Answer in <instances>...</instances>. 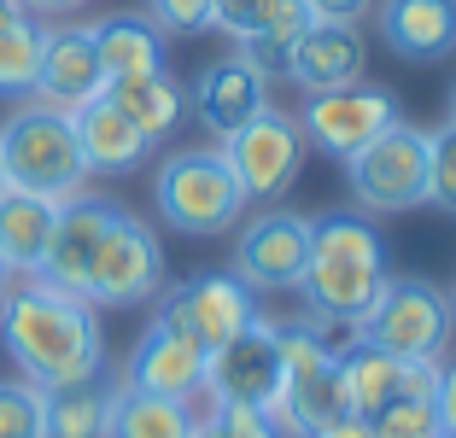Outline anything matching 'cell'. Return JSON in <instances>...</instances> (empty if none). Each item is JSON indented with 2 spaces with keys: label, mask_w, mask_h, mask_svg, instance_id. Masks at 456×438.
<instances>
[{
  "label": "cell",
  "mask_w": 456,
  "mask_h": 438,
  "mask_svg": "<svg viewBox=\"0 0 456 438\" xmlns=\"http://www.w3.org/2000/svg\"><path fill=\"white\" fill-rule=\"evenodd\" d=\"M94 310L100 304L88 298H70L36 275H18L0 292V345L41 392L88 385L106 374V328Z\"/></svg>",
  "instance_id": "obj_1"
},
{
  "label": "cell",
  "mask_w": 456,
  "mask_h": 438,
  "mask_svg": "<svg viewBox=\"0 0 456 438\" xmlns=\"http://www.w3.org/2000/svg\"><path fill=\"white\" fill-rule=\"evenodd\" d=\"M387 275H392L387 246H380L369 216H351V211L310 216V257H305V280H298L310 316L362 321V310L375 304Z\"/></svg>",
  "instance_id": "obj_2"
},
{
  "label": "cell",
  "mask_w": 456,
  "mask_h": 438,
  "mask_svg": "<svg viewBox=\"0 0 456 438\" xmlns=\"http://www.w3.org/2000/svg\"><path fill=\"white\" fill-rule=\"evenodd\" d=\"M0 175H6V187L36 193V199H53V205L77 199L88 187V164H82L70 111L24 100L0 123Z\"/></svg>",
  "instance_id": "obj_3"
},
{
  "label": "cell",
  "mask_w": 456,
  "mask_h": 438,
  "mask_svg": "<svg viewBox=\"0 0 456 438\" xmlns=\"http://www.w3.org/2000/svg\"><path fill=\"white\" fill-rule=\"evenodd\" d=\"M152 205L175 234L211 239L246 216V193L240 175L228 170L223 146H182L152 170Z\"/></svg>",
  "instance_id": "obj_4"
},
{
  "label": "cell",
  "mask_w": 456,
  "mask_h": 438,
  "mask_svg": "<svg viewBox=\"0 0 456 438\" xmlns=\"http://www.w3.org/2000/svg\"><path fill=\"white\" fill-rule=\"evenodd\" d=\"M451 328H456L451 298L421 275H387V287L375 292V304L357 321L362 345L403 362H439L444 345H451Z\"/></svg>",
  "instance_id": "obj_5"
},
{
  "label": "cell",
  "mask_w": 456,
  "mask_h": 438,
  "mask_svg": "<svg viewBox=\"0 0 456 438\" xmlns=\"http://www.w3.org/2000/svg\"><path fill=\"white\" fill-rule=\"evenodd\" d=\"M346 187L362 211H416L428 205V129L392 123L346 158Z\"/></svg>",
  "instance_id": "obj_6"
},
{
  "label": "cell",
  "mask_w": 456,
  "mask_h": 438,
  "mask_svg": "<svg viewBox=\"0 0 456 438\" xmlns=\"http://www.w3.org/2000/svg\"><path fill=\"white\" fill-rule=\"evenodd\" d=\"M281 392L269 403L275 426L293 438H310L316 426L339 421L346 410V380H339V357H328L305 333V321H281Z\"/></svg>",
  "instance_id": "obj_7"
},
{
  "label": "cell",
  "mask_w": 456,
  "mask_h": 438,
  "mask_svg": "<svg viewBox=\"0 0 456 438\" xmlns=\"http://www.w3.org/2000/svg\"><path fill=\"white\" fill-rule=\"evenodd\" d=\"M223 158L228 170L240 175V193L246 205H275L287 193V187L298 182V164H305V134H298V123L287 118V111L264 106L252 123H240L234 134H223Z\"/></svg>",
  "instance_id": "obj_8"
},
{
  "label": "cell",
  "mask_w": 456,
  "mask_h": 438,
  "mask_svg": "<svg viewBox=\"0 0 456 438\" xmlns=\"http://www.w3.org/2000/svg\"><path fill=\"white\" fill-rule=\"evenodd\" d=\"M293 123L316 152L346 164L357 146H369L380 129L398 123V100L375 82H346V88H328V93H305V111Z\"/></svg>",
  "instance_id": "obj_9"
},
{
  "label": "cell",
  "mask_w": 456,
  "mask_h": 438,
  "mask_svg": "<svg viewBox=\"0 0 456 438\" xmlns=\"http://www.w3.org/2000/svg\"><path fill=\"white\" fill-rule=\"evenodd\" d=\"M281 321H246L234 339L205 357V398L211 403H252L269 410L275 392H281Z\"/></svg>",
  "instance_id": "obj_10"
},
{
  "label": "cell",
  "mask_w": 456,
  "mask_h": 438,
  "mask_svg": "<svg viewBox=\"0 0 456 438\" xmlns=\"http://www.w3.org/2000/svg\"><path fill=\"white\" fill-rule=\"evenodd\" d=\"M159 321L175 328L182 339H193L200 351H216L246 321H257V292L240 275H193L182 287L159 292Z\"/></svg>",
  "instance_id": "obj_11"
},
{
  "label": "cell",
  "mask_w": 456,
  "mask_h": 438,
  "mask_svg": "<svg viewBox=\"0 0 456 438\" xmlns=\"http://www.w3.org/2000/svg\"><path fill=\"white\" fill-rule=\"evenodd\" d=\"M164 292V246L141 216L123 211L111 223V234L100 239V257H94V280H88V304H147Z\"/></svg>",
  "instance_id": "obj_12"
},
{
  "label": "cell",
  "mask_w": 456,
  "mask_h": 438,
  "mask_svg": "<svg viewBox=\"0 0 456 438\" xmlns=\"http://www.w3.org/2000/svg\"><path fill=\"white\" fill-rule=\"evenodd\" d=\"M118 216H123V205L118 199H100V193H88V187H82L77 199H65V205H59V216H53V239H47V257H41L36 280L70 292V298H88L100 239L111 234Z\"/></svg>",
  "instance_id": "obj_13"
},
{
  "label": "cell",
  "mask_w": 456,
  "mask_h": 438,
  "mask_svg": "<svg viewBox=\"0 0 456 438\" xmlns=\"http://www.w3.org/2000/svg\"><path fill=\"white\" fill-rule=\"evenodd\" d=\"M310 257V216L298 211H264L234 239V275L252 292H298Z\"/></svg>",
  "instance_id": "obj_14"
},
{
  "label": "cell",
  "mask_w": 456,
  "mask_h": 438,
  "mask_svg": "<svg viewBox=\"0 0 456 438\" xmlns=\"http://www.w3.org/2000/svg\"><path fill=\"white\" fill-rule=\"evenodd\" d=\"M310 24L316 18H310L305 0H211V29H223L228 41H240V53L264 77H281L293 36Z\"/></svg>",
  "instance_id": "obj_15"
},
{
  "label": "cell",
  "mask_w": 456,
  "mask_h": 438,
  "mask_svg": "<svg viewBox=\"0 0 456 438\" xmlns=\"http://www.w3.org/2000/svg\"><path fill=\"white\" fill-rule=\"evenodd\" d=\"M264 106H269V77L240 53V47L223 53V59H211V65L193 77V88H188V111L216 134V141L234 134L240 123H252Z\"/></svg>",
  "instance_id": "obj_16"
},
{
  "label": "cell",
  "mask_w": 456,
  "mask_h": 438,
  "mask_svg": "<svg viewBox=\"0 0 456 438\" xmlns=\"http://www.w3.org/2000/svg\"><path fill=\"white\" fill-rule=\"evenodd\" d=\"M94 93H106V70H100L88 24L41 29V65H36V93H29V100L59 106V111H77V106H88Z\"/></svg>",
  "instance_id": "obj_17"
},
{
  "label": "cell",
  "mask_w": 456,
  "mask_h": 438,
  "mask_svg": "<svg viewBox=\"0 0 456 438\" xmlns=\"http://www.w3.org/2000/svg\"><path fill=\"white\" fill-rule=\"evenodd\" d=\"M205 357L211 351H200L193 339H182L175 328H164L159 316H152V328L134 339L129 362H123V385H134V392H152V398H205Z\"/></svg>",
  "instance_id": "obj_18"
},
{
  "label": "cell",
  "mask_w": 456,
  "mask_h": 438,
  "mask_svg": "<svg viewBox=\"0 0 456 438\" xmlns=\"http://www.w3.org/2000/svg\"><path fill=\"white\" fill-rule=\"evenodd\" d=\"M362 65H369V47H362L357 24H310L293 36L281 77L298 82L305 93H328L346 82H362Z\"/></svg>",
  "instance_id": "obj_19"
},
{
  "label": "cell",
  "mask_w": 456,
  "mask_h": 438,
  "mask_svg": "<svg viewBox=\"0 0 456 438\" xmlns=\"http://www.w3.org/2000/svg\"><path fill=\"white\" fill-rule=\"evenodd\" d=\"M375 29L410 65L451 59L456 53V0H375Z\"/></svg>",
  "instance_id": "obj_20"
},
{
  "label": "cell",
  "mask_w": 456,
  "mask_h": 438,
  "mask_svg": "<svg viewBox=\"0 0 456 438\" xmlns=\"http://www.w3.org/2000/svg\"><path fill=\"white\" fill-rule=\"evenodd\" d=\"M70 129H77V146H82V164L88 175H129L134 164L152 152V141L111 106L106 93H94L88 106L70 111Z\"/></svg>",
  "instance_id": "obj_21"
},
{
  "label": "cell",
  "mask_w": 456,
  "mask_h": 438,
  "mask_svg": "<svg viewBox=\"0 0 456 438\" xmlns=\"http://www.w3.org/2000/svg\"><path fill=\"white\" fill-rule=\"evenodd\" d=\"M88 36H94L106 82H129V77H147V70H164V29L147 12H111L100 24H88Z\"/></svg>",
  "instance_id": "obj_22"
},
{
  "label": "cell",
  "mask_w": 456,
  "mask_h": 438,
  "mask_svg": "<svg viewBox=\"0 0 456 438\" xmlns=\"http://www.w3.org/2000/svg\"><path fill=\"white\" fill-rule=\"evenodd\" d=\"M53 199H36V193H18L6 187L0 193V269L6 275H36L41 257H47V239H53Z\"/></svg>",
  "instance_id": "obj_23"
},
{
  "label": "cell",
  "mask_w": 456,
  "mask_h": 438,
  "mask_svg": "<svg viewBox=\"0 0 456 438\" xmlns=\"http://www.w3.org/2000/svg\"><path fill=\"white\" fill-rule=\"evenodd\" d=\"M106 100L141 134H147L152 146H159L164 134H175L182 118H188V88H182L170 70H147V77H129V82H106Z\"/></svg>",
  "instance_id": "obj_24"
},
{
  "label": "cell",
  "mask_w": 456,
  "mask_h": 438,
  "mask_svg": "<svg viewBox=\"0 0 456 438\" xmlns=\"http://www.w3.org/2000/svg\"><path fill=\"white\" fill-rule=\"evenodd\" d=\"M193 410L182 398H152L134 385H111V410H106V438H188Z\"/></svg>",
  "instance_id": "obj_25"
},
{
  "label": "cell",
  "mask_w": 456,
  "mask_h": 438,
  "mask_svg": "<svg viewBox=\"0 0 456 438\" xmlns=\"http://www.w3.org/2000/svg\"><path fill=\"white\" fill-rule=\"evenodd\" d=\"M41 18L36 12H6L0 18V100H29L41 65Z\"/></svg>",
  "instance_id": "obj_26"
},
{
  "label": "cell",
  "mask_w": 456,
  "mask_h": 438,
  "mask_svg": "<svg viewBox=\"0 0 456 438\" xmlns=\"http://www.w3.org/2000/svg\"><path fill=\"white\" fill-rule=\"evenodd\" d=\"M106 410H111V385H65L47 392V438H106Z\"/></svg>",
  "instance_id": "obj_27"
},
{
  "label": "cell",
  "mask_w": 456,
  "mask_h": 438,
  "mask_svg": "<svg viewBox=\"0 0 456 438\" xmlns=\"http://www.w3.org/2000/svg\"><path fill=\"white\" fill-rule=\"evenodd\" d=\"M369 433L375 438H439V403H433V392H398L392 403H380L369 415Z\"/></svg>",
  "instance_id": "obj_28"
},
{
  "label": "cell",
  "mask_w": 456,
  "mask_h": 438,
  "mask_svg": "<svg viewBox=\"0 0 456 438\" xmlns=\"http://www.w3.org/2000/svg\"><path fill=\"white\" fill-rule=\"evenodd\" d=\"M0 438H47V392L24 374L0 380Z\"/></svg>",
  "instance_id": "obj_29"
},
{
  "label": "cell",
  "mask_w": 456,
  "mask_h": 438,
  "mask_svg": "<svg viewBox=\"0 0 456 438\" xmlns=\"http://www.w3.org/2000/svg\"><path fill=\"white\" fill-rule=\"evenodd\" d=\"M428 205L456 216V123L428 134Z\"/></svg>",
  "instance_id": "obj_30"
},
{
  "label": "cell",
  "mask_w": 456,
  "mask_h": 438,
  "mask_svg": "<svg viewBox=\"0 0 456 438\" xmlns=\"http://www.w3.org/2000/svg\"><path fill=\"white\" fill-rule=\"evenodd\" d=\"M147 18L164 36H200L211 29V0H147Z\"/></svg>",
  "instance_id": "obj_31"
},
{
  "label": "cell",
  "mask_w": 456,
  "mask_h": 438,
  "mask_svg": "<svg viewBox=\"0 0 456 438\" xmlns=\"http://www.w3.org/2000/svg\"><path fill=\"white\" fill-rule=\"evenodd\" d=\"M211 410H216L228 438H287L269 410H252V403H211Z\"/></svg>",
  "instance_id": "obj_32"
},
{
  "label": "cell",
  "mask_w": 456,
  "mask_h": 438,
  "mask_svg": "<svg viewBox=\"0 0 456 438\" xmlns=\"http://www.w3.org/2000/svg\"><path fill=\"white\" fill-rule=\"evenodd\" d=\"M298 321H305V333H310V339H316V345L328 351V357H346L351 345H362L357 321H346V316H310V310H305Z\"/></svg>",
  "instance_id": "obj_33"
},
{
  "label": "cell",
  "mask_w": 456,
  "mask_h": 438,
  "mask_svg": "<svg viewBox=\"0 0 456 438\" xmlns=\"http://www.w3.org/2000/svg\"><path fill=\"white\" fill-rule=\"evenodd\" d=\"M433 403H439V438H456V357L439 362V392H433Z\"/></svg>",
  "instance_id": "obj_34"
},
{
  "label": "cell",
  "mask_w": 456,
  "mask_h": 438,
  "mask_svg": "<svg viewBox=\"0 0 456 438\" xmlns=\"http://www.w3.org/2000/svg\"><path fill=\"white\" fill-rule=\"evenodd\" d=\"M305 6H310V18H316V24H357L375 0H305Z\"/></svg>",
  "instance_id": "obj_35"
},
{
  "label": "cell",
  "mask_w": 456,
  "mask_h": 438,
  "mask_svg": "<svg viewBox=\"0 0 456 438\" xmlns=\"http://www.w3.org/2000/svg\"><path fill=\"white\" fill-rule=\"evenodd\" d=\"M310 438H375V433H369V421H362V415H339V421L316 426Z\"/></svg>",
  "instance_id": "obj_36"
},
{
  "label": "cell",
  "mask_w": 456,
  "mask_h": 438,
  "mask_svg": "<svg viewBox=\"0 0 456 438\" xmlns=\"http://www.w3.org/2000/svg\"><path fill=\"white\" fill-rule=\"evenodd\" d=\"M88 0H24V12H36V18H70V12H82Z\"/></svg>",
  "instance_id": "obj_37"
},
{
  "label": "cell",
  "mask_w": 456,
  "mask_h": 438,
  "mask_svg": "<svg viewBox=\"0 0 456 438\" xmlns=\"http://www.w3.org/2000/svg\"><path fill=\"white\" fill-rule=\"evenodd\" d=\"M188 438H228V433H223V421H216V410H211L205 421H193V433H188Z\"/></svg>",
  "instance_id": "obj_38"
},
{
  "label": "cell",
  "mask_w": 456,
  "mask_h": 438,
  "mask_svg": "<svg viewBox=\"0 0 456 438\" xmlns=\"http://www.w3.org/2000/svg\"><path fill=\"white\" fill-rule=\"evenodd\" d=\"M6 12H24V0H0V18Z\"/></svg>",
  "instance_id": "obj_39"
},
{
  "label": "cell",
  "mask_w": 456,
  "mask_h": 438,
  "mask_svg": "<svg viewBox=\"0 0 456 438\" xmlns=\"http://www.w3.org/2000/svg\"><path fill=\"white\" fill-rule=\"evenodd\" d=\"M451 123H456V88H451Z\"/></svg>",
  "instance_id": "obj_40"
},
{
  "label": "cell",
  "mask_w": 456,
  "mask_h": 438,
  "mask_svg": "<svg viewBox=\"0 0 456 438\" xmlns=\"http://www.w3.org/2000/svg\"><path fill=\"white\" fill-rule=\"evenodd\" d=\"M6 280H12V275H6V269H0V292H6Z\"/></svg>",
  "instance_id": "obj_41"
},
{
  "label": "cell",
  "mask_w": 456,
  "mask_h": 438,
  "mask_svg": "<svg viewBox=\"0 0 456 438\" xmlns=\"http://www.w3.org/2000/svg\"><path fill=\"white\" fill-rule=\"evenodd\" d=\"M451 316H456V292H451Z\"/></svg>",
  "instance_id": "obj_42"
},
{
  "label": "cell",
  "mask_w": 456,
  "mask_h": 438,
  "mask_svg": "<svg viewBox=\"0 0 456 438\" xmlns=\"http://www.w3.org/2000/svg\"><path fill=\"white\" fill-rule=\"evenodd\" d=\"M0 193H6V175H0Z\"/></svg>",
  "instance_id": "obj_43"
}]
</instances>
